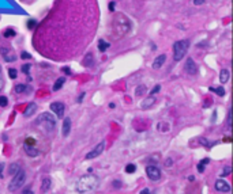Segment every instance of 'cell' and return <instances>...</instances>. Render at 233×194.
Masks as SVG:
<instances>
[{"instance_id": "42", "label": "cell", "mask_w": 233, "mask_h": 194, "mask_svg": "<svg viewBox=\"0 0 233 194\" xmlns=\"http://www.w3.org/2000/svg\"><path fill=\"white\" fill-rule=\"evenodd\" d=\"M113 186L116 187V189H120V186H121V183L119 182V181H115V182H113Z\"/></svg>"}, {"instance_id": "50", "label": "cell", "mask_w": 233, "mask_h": 194, "mask_svg": "<svg viewBox=\"0 0 233 194\" xmlns=\"http://www.w3.org/2000/svg\"><path fill=\"white\" fill-rule=\"evenodd\" d=\"M0 73H2V65H0Z\"/></svg>"}, {"instance_id": "6", "label": "cell", "mask_w": 233, "mask_h": 194, "mask_svg": "<svg viewBox=\"0 0 233 194\" xmlns=\"http://www.w3.org/2000/svg\"><path fill=\"white\" fill-rule=\"evenodd\" d=\"M51 111L55 113L56 117L63 118L64 117V111H65V106L63 102H53L51 103Z\"/></svg>"}, {"instance_id": "41", "label": "cell", "mask_w": 233, "mask_h": 194, "mask_svg": "<svg viewBox=\"0 0 233 194\" xmlns=\"http://www.w3.org/2000/svg\"><path fill=\"white\" fill-rule=\"evenodd\" d=\"M63 72H64L65 75H71V69H70L68 67H64V68H63Z\"/></svg>"}, {"instance_id": "10", "label": "cell", "mask_w": 233, "mask_h": 194, "mask_svg": "<svg viewBox=\"0 0 233 194\" xmlns=\"http://www.w3.org/2000/svg\"><path fill=\"white\" fill-rule=\"evenodd\" d=\"M70 130H71V120L70 117L64 118V121H63V128H61V133L64 137H67L68 134H70Z\"/></svg>"}, {"instance_id": "38", "label": "cell", "mask_w": 233, "mask_h": 194, "mask_svg": "<svg viewBox=\"0 0 233 194\" xmlns=\"http://www.w3.org/2000/svg\"><path fill=\"white\" fill-rule=\"evenodd\" d=\"M203 3H206V0H194L195 6H200V4H203Z\"/></svg>"}, {"instance_id": "43", "label": "cell", "mask_w": 233, "mask_h": 194, "mask_svg": "<svg viewBox=\"0 0 233 194\" xmlns=\"http://www.w3.org/2000/svg\"><path fill=\"white\" fill-rule=\"evenodd\" d=\"M85 95H86V94H85V92H82V94H81V95H79V96H78V102H79V103H81L82 101H83V98H85Z\"/></svg>"}, {"instance_id": "46", "label": "cell", "mask_w": 233, "mask_h": 194, "mask_svg": "<svg viewBox=\"0 0 233 194\" xmlns=\"http://www.w3.org/2000/svg\"><path fill=\"white\" fill-rule=\"evenodd\" d=\"M228 125H229V126H231V113H229V114H228Z\"/></svg>"}, {"instance_id": "16", "label": "cell", "mask_w": 233, "mask_h": 194, "mask_svg": "<svg viewBox=\"0 0 233 194\" xmlns=\"http://www.w3.org/2000/svg\"><path fill=\"white\" fill-rule=\"evenodd\" d=\"M146 91H147V87L144 86V84H139V86L135 88V96H143L144 94H146Z\"/></svg>"}, {"instance_id": "34", "label": "cell", "mask_w": 233, "mask_h": 194, "mask_svg": "<svg viewBox=\"0 0 233 194\" xmlns=\"http://www.w3.org/2000/svg\"><path fill=\"white\" fill-rule=\"evenodd\" d=\"M160 90H161V86H160V84H157V86H154V87H153V90H152V91H150V95H154V94L160 92Z\"/></svg>"}, {"instance_id": "37", "label": "cell", "mask_w": 233, "mask_h": 194, "mask_svg": "<svg viewBox=\"0 0 233 194\" xmlns=\"http://www.w3.org/2000/svg\"><path fill=\"white\" fill-rule=\"evenodd\" d=\"M115 8H116V3L115 2H111V3H109V11H115Z\"/></svg>"}, {"instance_id": "47", "label": "cell", "mask_w": 233, "mask_h": 194, "mask_svg": "<svg viewBox=\"0 0 233 194\" xmlns=\"http://www.w3.org/2000/svg\"><path fill=\"white\" fill-rule=\"evenodd\" d=\"M109 107H111V109H115L116 105H115V103H109Z\"/></svg>"}, {"instance_id": "31", "label": "cell", "mask_w": 233, "mask_h": 194, "mask_svg": "<svg viewBox=\"0 0 233 194\" xmlns=\"http://www.w3.org/2000/svg\"><path fill=\"white\" fill-rule=\"evenodd\" d=\"M7 105H8L7 96H0V107H6Z\"/></svg>"}, {"instance_id": "33", "label": "cell", "mask_w": 233, "mask_h": 194, "mask_svg": "<svg viewBox=\"0 0 233 194\" xmlns=\"http://www.w3.org/2000/svg\"><path fill=\"white\" fill-rule=\"evenodd\" d=\"M200 143H202L203 145L206 147V148H211V147H213V144H210V143L207 141L206 139H204V137H200Z\"/></svg>"}, {"instance_id": "35", "label": "cell", "mask_w": 233, "mask_h": 194, "mask_svg": "<svg viewBox=\"0 0 233 194\" xmlns=\"http://www.w3.org/2000/svg\"><path fill=\"white\" fill-rule=\"evenodd\" d=\"M25 144H27V145H34V144H36V140L31 139V137H27V139L25 140Z\"/></svg>"}, {"instance_id": "26", "label": "cell", "mask_w": 233, "mask_h": 194, "mask_svg": "<svg viewBox=\"0 0 233 194\" xmlns=\"http://www.w3.org/2000/svg\"><path fill=\"white\" fill-rule=\"evenodd\" d=\"M36 26H37V21L36 19H29L27 21V29L29 30H33Z\"/></svg>"}, {"instance_id": "8", "label": "cell", "mask_w": 233, "mask_h": 194, "mask_svg": "<svg viewBox=\"0 0 233 194\" xmlns=\"http://www.w3.org/2000/svg\"><path fill=\"white\" fill-rule=\"evenodd\" d=\"M214 187H215V190L217 192H219V193H229L231 192V186H229V183L226 182L225 179H222V178L215 181Z\"/></svg>"}, {"instance_id": "4", "label": "cell", "mask_w": 233, "mask_h": 194, "mask_svg": "<svg viewBox=\"0 0 233 194\" xmlns=\"http://www.w3.org/2000/svg\"><path fill=\"white\" fill-rule=\"evenodd\" d=\"M25 181H26V173L19 170L17 174L12 175V179L10 181V183H8V190H10V192H15V190H18L19 187L23 186Z\"/></svg>"}, {"instance_id": "39", "label": "cell", "mask_w": 233, "mask_h": 194, "mask_svg": "<svg viewBox=\"0 0 233 194\" xmlns=\"http://www.w3.org/2000/svg\"><path fill=\"white\" fill-rule=\"evenodd\" d=\"M172 164H173V160H172V159H166V160H165V166H166V167H171Z\"/></svg>"}, {"instance_id": "15", "label": "cell", "mask_w": 233, "mask_h": 194, "mask_svg": "<svg viewBox=\"0 0 233 194\" xmlns=\"http://www.w3.org/2000/svg\"><path fill=\"white\" fill-rule=\"evenodd\" d=\"M165 60H166V56L165 54L158 56V57L153 61V68H154V69H158V68H161L162 65H164V62H165Z\"/></svg>"}, {"instance_id": "24", "label": "cell", "mask_w": 233, "mask_h": 194, "mask_svg": "<svg viewBox=\"0 0 233 194\" xmlns=\"http://www.w3.org/2000/svg\"><path fill=\"white\" fill-rule=\"evenodd\" d=\"M135 171H136V166L134 163H130L125 166V173L127 174H132V173H135Z\"/></svg>"}, {"instance_id": "44", "label": "cell", "mask_w": 233, "mask_h": 194, "mask_svg": "<svg viewBox=\"0 0 233 194\" xmlns=\"http://www.w3.org/2000/svg\"><path fill=\"white\" fill-rule=\"evenodd\" d=\"M22 193H23V194H26V193H27V194H31L33 192H31L30 189H25V190H23V192H22Z\"/></svg>"}, {"instance_id": "30", "label": "cell", "mask_w": 233, "mask_h": 194, "mask_svg": "<svg viewBox=\"0 0 233 194\" xmlns=\"http://www.w3.org/2000/svg\"><path fill=\"white\" fill-rule=\"evenodd\" d=\"M3 57H4V61H7V62H12V61H15V58H17L14 54H8V53L4 54Z\"/></svg>"}, {"instance_id": "23", "label": "cell", "mask_w": 233, "mask_h": 194, "mask_svg": "<svg viewBox=\"0 0 233 194\" xmlns=\"http://www.w3.org/2000/svg\"><path fill=\"white\" fill-rule=\"evenodd\" d=\"M19 170H21L19 164H18V163H12L10 166V168H8V173H10V175H14V174H17Z\"/></svg>"}, {"instance_id": "20", "label": "cell", "mask_w": 233, "mask_h": 194, "mask_svg": "<svg viewBox=\"0 0 233 194\" xmlns=\"http://www.w3.org/2000/svg\"><path fill=\"white\" fill-rule=\"evenodd\" d=\"M210 91L215 92L218 96H223L225 95V90H223V87H210Z\"/></svg>"}, {"instance_id": "36", "label": "cell", "mask_w": 233, "mask_h": 194, "mask_svg": "<svg viewBox=\"0 0 233 194\" xmlns=\"http://www.w3.org/2000/svg\"><path fill=\"white\" fill-rule=\"evenodd\" d=\"M21 58H25V60H29V58H31V54H30V53H27V52H22Z\"/></svg>"}, {"instance_id": "19", "label": "cell", "mask_w": 233, "mask_h": 194, "mask_svg": "<svg viewBox=\"0 0 233 194\" xmlns=\"http://www.w3.org/2000/svg\"><path fill=\"white\" fill-rule=\"evenodd\" d=\"M94 64V56L91 54V53H89V54L86 56V58L83 60V65H86V67H90V65Z\"/></svg>"}, {"instance_id": "11", "label": "cell", "mask_w": 233, "mask_h": 194, "mask_svg": "<svg viewBox=\"0 0 233 194\" xmlns=\"http://www.w3.org/2000/svg\"><path fill=\"white\" fill-rule=\"evenodd\" d=\"M156 105V98H154L153 95H150L149 98H146L144 101L140 103V107L143 109V110H146V109H150V107H153V106Z\"/></svg>"}, {"instance_id": "5", "label": "cell", "mask_w": 233, "mask_h": 194, "mask_svg": "<svg viewBox=\"0 0 233 194\" xmlns=\"http://www.w3.org/2000/svg\"><path fill=\"white\" fill-rule=\"evenodd\" d=\"M146 174H147V177H149V179L153 181V182L160 181V178H161V170H160L157 166H154V164L147 166L146 167Z\"/></svg>"}, {"instance_id": "18", "label": "cell", "mask_w": 233, "mask_h": 194, "mask_svg": "<svg viewBox=\"0 0 233 194\" xmlns=\"http://www.w3.org/2000/svg\"><path fill=\"white\" fill-rule=\"evenodd\" d=\"M64 83H65V77H63V76L59 77V79L56 80V83L53 84V91H59V90L64 86Z\"/></svg>"}, {"instance_id": "14", "label": "cell", "mask_w": 233, "mask_h": 194, "mask_svg": "<svg viewBox=\"0 0 233 194\" xmlns=\"http://www.w3.org/2000/svg\"><path fill=\"white\" fill-rule=\"evenodd\" d=\"M25 151H26V155H29L30 158H36L40 153L37 148H34L33 145H27V144H25Z\"/></svg>"}, {"instance_id": "13", "label": "cell", "mask_w": 233, "mask_h": 194, "mask_svg": "<svg viewBox=\"0 0 233 194\" xmlns=\"http://www.w3.org/2000/svg\"><path fill=\"white\" fill-rule=\"evenodd\" d=\"M51 185H52L51 178H48V177L42 178V182H41V192H42V193L49 192V189H51Z\"/></svg>"}, {"instance_id": "2", "label": "cell", "mask_w": 233, "mask_h": 194, "mask_svg": "<svg viewBox=\"0 0 233 194\" xmlns=\"http://www.w3.org/2000/svg\"><path fill=\"white\" fill-rule=\"evenodd\" d=\"M36 125L41 128L45 133H49L56 128V120L52 113H42V114H40L37 117Z\"/></svg>"}, {"instance_id": "12", "label": "cell", "mask_w": 233, "mask_h": 194, "mask_svg": "<svg viewBox=\"0 0 233 194\" xmlns=\"http://www.w3.org/2000/svg\"><path fill=\"white\" fill-rule=\"evenodd\" d=\"M36 111H37V105H36L34 102H31V103H29V105H27V107H26V110H25L23 115L29 118V117H31V115H33Z\"/></svg>"}, {"instance_id": "21", "label": "cell", "mask_w": 233, "mask_h": 194, "mask_svg": "<svg viewBox=\"0 0 233 194\" xmlns=\"http://www.w3.org/2000/svg\"><path fill=\"white\" fill-rule=\"evenodd\" d=\"M209 163H210V159H209V158H206V159H203V160H200L199 164H198V171H199V173H203V171H204V166L209 164Z\"/></svg>"}, {"instance_id": "29", "label": "cell", "mask_w": 233, "mask_h": 194, "mask_svg": "<svg viewBox=\"0 0 233 194\" xmlns=\"http://www.w3.org/2000/svg\"><path fill=\"white\" fill-rule=\"evenodd\" d=\"M8 76H10L11 79H17V76H18L17 69H14V68H10V69H8Z\"/></svg>"}, {"instance_id": "7", "label": "cell", "mask_w": 233, "mask_h": 194, "mask_svg": "<svg viewBox=\"0 0 233 194\" xmlns=\"http://www.w3.org/2000/svg\"><path fill=\"white\" fill-rule=\"evenodd\" d=\"M104 149H105V141L98 143V144H97L96 148H94L93 151H90V152L86 155V159H94V158H97V156L102 155Z\"/></svg>"}, {"instance_id": "48", "label": "cell", "mask_w": 233, "mask_h": 194, "mask_svg": "<svg viewBox=\"0 0 233 194\" xmlns=\"http://www.w3.org/2000/svg\"><path fill=\"white\" fill-rule=\"evenodd\" d=\"M195 179V178L192 177V175H190V177H188V181H194Z\"/></svg>"}, {"instance_id": "27", "label": "cell", "mask_w": 233, "mask_h": 194, "mask_svg": "<svg viewBox=\"0 0 233 194\" xmlns=\"http://www.w3.org/2000/svg\"><path fill=\"white\" fill-rule=\"evenodd\" d=\"M14 35H15V30H12V29L4 30V37L6 38H11V37H14Z\"/></svg>"}, {"instance_id": "40", "label": "cell", "mask_w": 233, "mask_h": 194, "mask_svg": "<svg viewBox=\"0 0 233 194\" xmlns=\"http://www.w3.org/2000/svg\"><path fill=\"white\" fill-rule=\"evenodd\" d=\"M3 170H4V164L0 163V178H4V175H3Z\"/></svg>"}, {"instance_id": "25", "label": "cell", "mask_w": 233, "mask_h": 194, "mask_svg": "<svg viewBox=\"0 0 233 194\" xmlns=\"http://www.w3.org/2000/svg\"><path fill=\"white\" fill-rule=\"evenodd\" d=\"M14 90L17 94H22V92H25V90H26V86H25V84H17Z\"/></svg>"}, {"instance_id": "9", "label": "cell", "mask_w": 233, "mask_h": 194, "mask_svg": "<svg viewBox=\"0 0 233 194\" xmlns=\"http://www.w3.org/2000/svg\"><path fill=\"white\" fill-rule=\"evenodd\" d=\"M185 71H187V73H190V75H196L198 73V67H196V64H195L192 57H188L187 60H185Z\"/></svg>"}, {"instance_id": "49", "label": "cell", "mask_w": 233, "mask_h": 194, "mask_svg": "<svg viewBox=\"0 0 233 194\" xmlns=\"http://www.w3.org/2000/svg\"><path fill=\"white\" fill-rule=\"evenodd\" d=\"M2 88H3V80L0 79V90H2Z\"/></svg>"}, {"instance_id": "3", "label": "cell", "mask_w": 233, "mask_h": 194, "mask_svg": "<svg viewBox=\"0 0 233 194\" xmlns=\"http://www.w3.org/2000/svg\"><path fill=\"white\" fill-rule=\"evenodd\" d=\"M188 48H190L188 39H180V41L175 42V45H173V58H175V61L183 60V57L187 54Z\"/></svg>"}, {"instance_id": "1", "label": "cell", "mask_w": 233, "mask_h": 194, "mask_svg": "<svg viewBox=\"0 0 233 194\" xmlns=\"http://www.w3.org/2000/svg\"><path fill=\"white\" fill-rule=\"evenodd\" d=\"M100 185V179L96 175H83L77 182V192L82 194L94 193Z\"/></svg>"}, {"instance_id": "32", "label": "cell", "mask_w": 233, "mask_h": 194, "mask_svg": "<svg viewBox=\"0 0 233 194\" xmlns=\"http://www.w3.org/2000/svg\"><path fill=\"white\" fill-rule=\"evenodd\" d=\"M30 68H31V65H30V64H25V65H22V72H23V73H27V75H29Z\"/></svg>"}, {"instance_id": "45", "label": "cell", "mask_w": 233, "mask_h": 194, "mask_svg": "<svg viewBox=\"0 0 233 194\" xmlns=\"http://www.w3.org/2000/svg\"><path fill=\"white\" fill-rule=\"evenodd\" d=\"M147 193H150V190H149V189H143L142 192H140V194H147Z\"/></svg>"}, {"instance_id": "28", "label": "cell", "mask_w": 233, "mask_h": 194, "mask_svg": "<svg viewBox=\"0 0 233 194\" xmlns=\"http://www.w3.org/2000/svg\"><path fill=\"white\" fill-rule=\"evenodd\" d=\"M231 171H232L231 166H225V168H223L222 173H221V177H228V175L231 174Z\"/></svg>"}, {"instance_id": "17", "label": "cell", "mask_w": 233, "mask_h": 194, "mask_svg": "<svg viewBox=\"0 0 233 194\" xmlns=\"http://www.w3.org/2000/svg\"><path fill=\"white\" fill-rule=\"evenodd\" d=\"M229 80V71L228 69H222L219 72V82L221 84H225Z\"/></svg>"}, {"instance_id": "22", "label": "cell", "mask_w": 233, "mask_h": 194, "mask_svg": "<svg viewBox=\"0 0 233 194\" xmlns=\"http://www.w3.org/2000/svg\"><path fill=\"white\" fill-rule=\"evenodd\" d=\"M109 46H111V45H109L106 41H104V39H100V41H98V50L100 52H105Z\"/></svg>"}]
</instances>
